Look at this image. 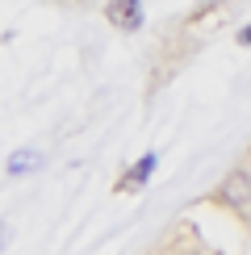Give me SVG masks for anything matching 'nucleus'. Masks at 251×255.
Listing matches in <instances>:
<instances>
[{
  "label": "nucleus",
  "instance_id": "obj_1",
  "mask_svg": "<svg viewBox=\"0 0 251 255\" xmlns=\"http://www.w3.org/2000/svg\"><path fill=\"white\" fill-rule=\"evenodd\" d=\"M105 17H109L118 29H138L142 25V4H134V0H118V4H105Z\"/></svg>",
  "mask_w": 251,
  "mask_h": 255
},
{
  "label": "nucleus",
  "instance_id": "obj_2",
  "mask_svg": "<svg viewBox=\"0 0 251 255\" xmlns=\"http://www.w3.org/2000/svg\"><path fill=\"white\" fill-rule=\"evenodd\" d=\"M151 172H155V151H146L138 163L130 167V172H126L122 180H118V193H134V188H142L146 180H151Z\"/></svg>",
  "mask_w": 251,
  "mask_h": 255
},
{
  "label": "nucleus",
  "instance_id": "obj_3",
  "mask_svg": "<svg viewBox=\"0 0 251 255\" xmlns=\"http://www.w3.org/2000/svg\"><path fill=\"white\" fill-rule=\"evenodd\" d=\"M247 193H251V176H243V172H235L222 184V201H226V205H243Z\"/></svg>",
  "mask_w": 251,
  "mask_h": 255
},
{
  "label": "nucleus",
  "instance_id": "obj_4",
  "mask_svg": "<svg viewBox=\"0 0 251 255\" xmlns=\"http://www.w3.org/2000/svg\"><path fill=\"white\" fill-rule=\"evenodd\" d=\"M29 167H38V155L34 151H21V155H13V159H8V172H29Z\"/></svg>",
  "mask_w": 251,
  "mask_h": 255
},
{
  "label": "nucleus",
  "instance_id": "obj_5",
  "mask_svg": "<svg viewBox=\"0 0 251 255\" xmlns=\"http://www.w3.org/2000/svg\"><path fill=\"white\" fill-rule=\"evenodd\" d=\"M239 46H251V25H243V29H239Z\"/></svg>",
  "mask_w": 251,
  "mask_h": 255
}]
</instances>
